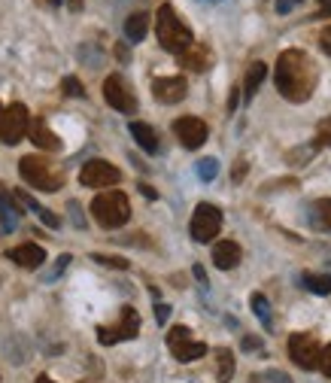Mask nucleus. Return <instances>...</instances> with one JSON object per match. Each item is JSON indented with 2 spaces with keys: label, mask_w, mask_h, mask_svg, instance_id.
<instances>
[{
  "label": "nucleus",
  "mask_w": 331,
  "mask_h": 383,
  "mask_svg": "<svg viewBox=\"0 0 331 383\" xmlns=\"http://www.w3.org/2000/svg\"><path fill=\"white\" fill-rule=\"evenodd\" d=\"M277 92L289 100V104H304L310 100L316 88V64L310 61V55L301 49H286L277 58Z\"/></svg>",
  "instance_id": "1"
},
{
  "label": "nucleus",
  "mask_w": 331,
  "mask_h": 383,
  "mask_svg": "<svg viewBox=\"0 0 331 383\" xmlns=\"http://www.w3.org/2000/svg\"><path fill=\"white\" fill-rule=\"evenodd\" d=\"M155 33H158V43L167 49V52H174V55H182L191 43H195V37H191V31L189 25L177 16V9L164 4L162 9H158V16H155Z\"/></svg>",
  "instance_id": "2"
},
{
  "label": "nucleus",
  "mask_w": 331,
  "mask_h": 383,
  "mask_svg": "<svg viewBox=\"0 0 331 383\" xmlns=\"http://www.w3.org/2000/svg\"><path fill=\"white\" fill-rule=\"evenodd\" d=\"M19 174L28 186L40 192H58L64 186V171L55 167L49 159H43V155H25L19 162Z\"/></svg>",
  "instance_id": "3"
},
{
  "label": "nucleus",
  "mask_w": 331,
  "mask_h": 383,
  "mask_svg": "<svg viewBox=\"0 0 331 383\" xmlns=\"http://www.w3.org/2000/svg\"><path fill=\"white\" fill-rule=\"evenodd\" d=\"M91 216L100 229H122L131 216V204L125 192H100V195L91 201Z\"/></svg>",
  "instance_id": "4"
},
{
  "label": "nucleus",
  "mask_w": 331,
  "mask_h": 383,
  "mask_svg": "<svg viewBox=\"0 0 331 383\" xmlns=\"http://www.w3.org/2000/svg\"><path fill=\"white\" fill-rule=\"evenodd\" d=\"M28 122H31V116H28L25 104H9L0 112V143L16 146L28 134Z\"/></svg>",
  "instance_id": "5"
},
{
  "label": "nucleus",
  "mask_w": 331,
  "mask_h": 383,
  "mask_svg": "<svg viewBox=\"0 0 331 383\" xmlns=\"http://www.w3.org/2000/svg\"><path fill=\"white\" fill-rule=\"evenodd\" d=\"M219 231H222V210L213 204H198L195 216H191V241L207 243V241H216Z\"/></svg>",
  "instance_id": "6"
},
{
  "label": "nucleus",
  "mask_w": 331,
  "mask_h": 383,
  "mask_svg": "<svg viewBox=\"0 0 331 383\" xmlns=\"http://www.w3.org/2000/svg\"><path fill=\"white\" fill-rule=\"evenodd\" d=\"M289 356L292 362L304 368V371H313L319 368V356H322V347H319V341L313 335H304V332H295L289 337Z\"/></svg>",
  "instance_id": "7"
},
{
  "label": "nucleus",
  "mask_w": 331,
  "mask_h": 383,
  "mask_svg": "<svg viewBox=\"0 0 331 383\" xmlns=\"http://www.w3.org/2000/svg\"><path fill=\"white\" fill-rule=\"evenodd\" d=\"M167 347L179 362H195V359H201L204 353H207V344L195 341L186 325H174V329L167 332Z\"/></svg>",
  "instance_id": "8"
},
{
  "label": "nucleus",
  "mask_w": 331,
  "mask_h": 383,
  "mask_svg": "<svg viewBox=\"0 0 331 383\" xmlns=\"http://www.w3.org/2000/svg\"><path fill=\"white\" fill-rule=\"evenodd\" d=\"M140 332V317H137L134 308H122L119 310V322L116 325H100L98 329V341L100 344H119V341H131Z\"/></svg>",
  "instance_id": "9"
},
{
  "label": "nucleus",
  "mask_w": 331,
  "mask_h": 383,
  "mask_svg": "<svg viewBox=\"0 0 331 383\" xmlns=\"http://www.w3.org/2000/svg\"><path fill=\"white\" fill-rule=\"evenodd\" d=\"M122 179V171L116 164H110L104 159H95V162H85L83 171H79V183L88 186V189H110Z\"/></svg>",
  "instance_id": "10"
},
{
  "label": "nucleus",
  "mask_w": 331,
  "mask_h": 383,
  "mask_svg": "<svg viewBox=\"0 0 331 383\" xmlns=\"http://www.w3.org/2000/svg\"><path fill=\"white\" fill-rule=\"evenodd\" d=\"M104 98H107V104H110L112 110L125 112V116L137 112V98H134V92L128 88V83H125L119 73L107 76V83H104Z\"/></svg>",
  "instance_id": "11"
},
{
  "label": "nucleus",
  "mask_w": 331,
  "mask_h": 383,
  "mask_svg": "<svg viewBox=\"0 0 331 383\" xmlns=\"http://www.w3.org/2000/svg\"><path fill=\"white\" fill-rule=\"evenodd\" d=\"M174 134L179 137V143L186 146V149H198V146L207 143V125H204V119L198 116H182L174 122Z\"/></svg>",
  "instance_id": "12"
},
{
  "label": "nucleus",
  "mask_w": 331,
  "mask_h": 383,
  "mask_svg": "<svg viewBox=\"0 0 331 383\" xmlns=\"http://www.w3.org/2000/svg\"><path fill=\"white\" fill-rule=\"evenodd\" d=\"M189 85L182 76H162V80L152 83V95L162 100V104H179L182 98H186Z\"/></svg>",
  "instance_id": "13"
},
{
  "label": "nucleus",
  "mask_w": 331,
  "mask_h": 383,
  "mask_svg": "<svg viewBox=\"0 0 331 383\" xmlns=\"http://www.w3.org/2000/svg\"><path fill=\"white\" fill-rule=\"evenodd\" d=\"M9 262H16L19 268H28V271H37V268L46 262V250L37 243H21V246H13L6 253Z\"/></svg>",
  "instance_id": "14"
},
{
  "label": "nucleus",
  "mask_w": 331,
  "mask_h": 383,
  "mask_svg": "<svg viewBox=\"0 0 331 383\" xmlns=\"http://www.w3.org/2000/svg\"><path fill=\"white\" fill-rule=\"evenodd\" d=\"M241 258H243V250H241V243H237V241H219L213 246V265L222 268V271L237 268V265H241Z\"/></svg>",
  "instance_id": "15"
},
{
  "label": "nucleus",
  "mask_w": 331,
  "mask_h": 383,
  "mask_svg": "<svg viewBox=\"0 0 331 383\" xmlns=\"http://www.w3.org/2000/svg\"><path fill=\"white\" fill-rule=\"evenodd\" d=\"M210 64H213V55H210L207 46H201V43H191V46L179 55V67H186V70H195V73H204Z\"/></svg>",
  "instance_id": "16"
},
{
  "label": "nucleus",
  "mask_w": 331,
  "mask_h": 383,
  "mask_svg": "<svg viewBox=\"0 0 331 383\" xmlns=\"http://www.w3.org/2000/svg\"><path fill=\"white\" fill-rule=\"evenodd\" d=\"M28 134H31V140L37 143L40 149H49V152H58V149H61L58 134H52L49 125H46L43 119H31V122H28Z\"/></svg>",
  "instance_id": "17"
},
{
  "label": "nucleus",
  "mask_w": 331,
  "mask_h": 383,
  "mask_svg": "<svg viewBox=\"0 0 331 383\" xmlns=\"http://www.w3.org/2000/svg\"><path fill=\"white\" fill-rule=\"evenodd\" d=\"M310 225L319 231H331V198H319L310 204Z\"/></svg>",
  "instance_id": "18"
},
{
  "label": "nucleus",
  "mask_w": 331,
  "mask_h": 383,
  "mask_svg": "<svg viewBox=\"0 0 331 383\" xmlns=\"http://www.w3.org/2000/svg\"><path fill=\"white\" fill-rule=\"evenodd\" d=\"M131 137L140 143V149L146 152H158V134L146 125V122H131Z\"/></svg>",
  "instance_id": "19"
},
{
  "label": "nucleus",
  "mask_w": 331,
  "mask_h": 383,
  "mask_svg": "<svg viewBox=\"0 0 331 383\" xmlns=\"http://www.w3.org/2000/svg\"><path fill=\"white\" fill-rule=\"evenodd\" d=\"M146 31H149V16L146 13H134V16H128V21H125V37H128L131 43H140L146 37Z\"/></svg>",
  "instance_id": "20"
},
{
  "label": "nucleus",
  "mask_w": 331,
  "mask_h": 383,
  "mask_svg": "<svg viewBox=\"0 0 331 383\" xmlns=\"http://www.w3.org/2000/svg\"><path fill=\"white\" fill-rule=\"evenodd\" d=\"M16 195H19V201H21V204H25L28 210H33V213H37V216H40V222H43V225H49V229H58V225H61V219L55 216L52 210H46L43 204H37V201H33V198L28 195V192H16Z\"/></svg>",
  "instance_id": "21"
},
{
  "label": "nucleus",
  "mask_w": 331,
  "mask_h": 383,
  "mask_svg": "<svg viewBox=\"0 0 331 383\" xmlns=\"http://www.w3.org/2000/svg\"><path fill=\"white\" fill-rule=\"evenodd\" d=\"M265 73H268V67L261 64V61H256V64L246 70V83H243V98H246V100H253V98H256L258 85L265 83Z\"/></svg>",
  "instance_id": "22"
},
{
  "label": "nucleus",
  "mask_w": 331,
  "mask_h": 383,
  "mask_svg": "<svg viewBox=\"0 0 331 383\" xmlns=\"http://www.w3.org/2000/svg\"><path fill=\"white\" fill-rule=\"evenodd\" d=\"M16 225H19V207L4 195V192H0V229L9 234Z\"/></svg>",
  "instance_id": "23"
},
{
  "label": "nucleus",
  "mask_w": 331,
  "mask_h": 383,
  "mask_svg": "<svg viewBox=\"0 0 331 383\" xmlns=\"http://www.w3.org/2000/svg\"><path fill=\"white\" fill-rule=\"evenodd\" d=\"M301 283H304V289H310L313 295H328L331 292V274H304Z\"/></svg>",
  "instance_id": "24"
},
{
  "label": "nucleus",
  "mask_w": 331,
  "mask_h": 383,
  "mask_svg": "<svg viewBox=\"0 0 331 383\" xmlns=\"http://www.w3.org/2000/svg\"><path fill=\"white\" fill-rule=\"evenodd\" d=\"M249 304H253V310H256V317L261 320V325L265 329H273V317H270V301L261 295V292H256L253 298H249Z\"/></svg>",
  "instance_id": "25"
},
{
  "label": "nucleus",
  "mask_w": 331,
  "mask_h": 383,
  "mask_svg": "<svg viewBox=\"0 0 331 383\" xmlns=\"http://www.w3.org/2000/svg\"><path fill=\"white\" fill-rule=\"evenodd\" d=\"M216 359H219V383H228L234 377V356H231V350H219V353H216Z\"/></svg>",
  "instance_id": "26"
},
{
  "label": "nucleus",
  "mask_w": 331,
  "mask_h": 383,
  "mask_svg": "<svg viewBox=\"0 0 331 383\" xmlns=\"http://www.w3.org/2000/svg\"><path fill=\"white\" fill-rule=\"evenodd\" d=\"M249 383H292V377L286 374V371L270 368V371H258V374H253Z\"/></svg>",
  "instance_id": "27"
},
{
  "label": "nucleus",
  "mask_w": 331,
  "mask_h": 383,
  "mask_svg": "<svg viewBox=\"0 0 331 383\" xmlns=\"http://www.w3.org/2000/svg\"><path fill=\"white\" fill-rule=\"evenodd\" d=\"M216 174H219V162L216 159H201L198 162V177L204 179V183H213Z\"/></svg>",
  "instance_id": "28"
},
{
  "label": "nucleus",
  "mask_w": 331,
  "mask_h": 383,
  "mask_svg": "<svg viewBox=\"0 0 331 383\" xmlns=\"http://www.w3.org/2000/svg\"><path fill=\"white\" fill-rule=\"evenodd\" d=\"M98 265H107V268H116V271H125L128 268V258H122V256H104V253H95L91 256Z\"/></svg>",
  "instance_id": "29"
},
{
  "label": "nucleus",
  "mask_w": 331,
  "mask_h": 383,
  "mask_svg": "<svg viewBox=\"0 0 331 383\" xmlns=\"http://www.w3.org/2000/svg\"><path fill=\"white\" fill-rule=\"evenodd\" d=\"M61 92H64L67 98H85V88H83V83H79L76 76H64Z\"/></svg>",
  "instance_id": "30"
},
{
  "label": "nucleus",
  "mask_w": 331,
  "mask_h": 383,
  "mask_svg": "<svg viewBox=\"0 0 331 383\" xmlns=\"http://www.w3.org/2000/svg\"><path fill=\"white\" fill-rule=\"evenodd\" d=\"M316 146H331V116L316 125Z\"/></svg>",
  "instance_id": "31"
},
{
  "label": "nucleus",
  "mask_w": 331,
  "mask_h": 383,
  "mask_svg": "<svg viewBox=\"0 0 331 383\" xmlns=\"http://www.w3.org/2000/svg\"><path fill=\"white\" fill-rule=\"evenodd\" d=\"M319 371H322L325 377H331V344L322 350V356H319Z\"/></svg>",
  "instance_id": "32"
},
{
  "label": "nucleus",
  "mask_w": 331,
  "mask_h": 383,
  "mask_svg": "<svg viewBox=\"0 0 331 383\" xmlns=\"http://www.w3.org/2000/svg\"><path fill=\"white\" fill-rule=\"evenodd\" d=\"M319 46H322V52H328V55H331V25L319 31Z\"/></svg>",
  "instance_id": "33"
},
{
  "label": "nucleus",
  "mask_w": 331,
  "mask_h": 383,
  "mask_svg": "<svg viewBox=\"0 0 331 383\" xmlns=\"http://www.w3.org/2000/svg\"><path fill=\"white\" fill-rule=\"evenodd\" d=\"M167 317H170V308H167V304H162V301H155V320L158 322H167Z\"/></svg>",
  "instance_id": "34"
},
{
  "label": "nucleus",
  "mask_w": 331,
  "mask_h": 383,
  "mask_svg": "<svg viewBox=\"0 0 331 383\" xmlns=\"http://www.w3.org/2000/svg\"><path fill=\"white\" fill-rule=\"evenodd\" d=\"M67 207H70V213H73V225H76V229H85V219L79 216V204H76V201H70Z\"/></svg>",
  "instance_id": "35"
},
{
  "label": "nucleus",
  "mask_w": 331,
  "mask_h": 383,
  "mask_svg": "<svg viewBox=\"0 0 331 383\" xmlns=\"http://www.w3.org/2000/svg\"><path fill=\"white\" fill-rule=\"evenodd\" d=\"M67 265H70V256H61V258H58V262H55V271L49 274V280H55V277H58V274L64 271V268H67Z\"/></svg>",
  "instance_id": "36"
},
{
  "label": "nucleus",
  "mask_w": 331,
  "mask_h": 383,
  "mask_svg": "<svg viewBox=\"0 0 331 383\" xmlns=\"http://www.w3.org/2000/svg\"><path fill=\"white\" fill-rule=\"evenodd\" d=\"M237 104H241V92H237V88H231V98H228V110H237Z\"/></svg>",
  "instance_id": "37"
},
{
  "label": "nucleus",
  "mask_w": 331,
  "mask_h": 383,
  "mask_svg": "<svg viewBox=\"0 0 331 383\" xmlns=\"http://www.w3.org/2000/svg\"><path fill=\"white\" fill-rule=\"evenodd\" d=\"M243 174H246V162L241 159V162H237V167H234V179H237V183L243 179Z\"/></svg>",
  "instance_id": "38"
},
{
  "label": "nucleus",
  "mask_w": 331,
  "mask_h": 383,
  "mask_svg": "<svg viewBox=\"0 0 331 383\" xmlns=\"http://www.w3.org/2000/svg\"><path fill=\"white\" fill-rule=\"evenodd\" d=\"M140 192H143V195H146V198H158V192H155L152 186H146V183L140 186Z\"/></svg>",
  "instance_id": "39"
},
{
  "label": "nucleus",
  "mask_w": 331,
  "mask_h": 383,
  "mask_svg": "<svg viewBox=\"0 0 331 383\" xmlns=\"http://www.w3.org/2000/svg\"><path fill=\"white\" fill-rule=\"evenodd\" d=\"M243 347H246V350H258L261 344H258V341H253V337H246V341H243Z\"/></svg>",
  "instance_id": "40"
},
{
  "label": "nucleus",
  "mask_w": 331,
  "mask_h": 383,
  "mask_svg": "<svg viewBox=\"0 0 331 383\" xmlns=\"http://www.w3.org/2000/svg\"><path fill=\"white\" fill-rule=\"evenodd\" d=\"M319 13H331V0H319Z\"/></svg>",
  "instance_id": "41"
},
{
  "label": "nucleus",
  "mask_w": 331,
  "mask_h": 383,
  "mask_svg": "<svg viewBox=\"0 0 331 383\" xmlns=\"http://www.w3.org/2000/svg\"><path fill=\"white\" fill-rule=\"evenodd\" d=\"M195 277L201 280V283H207V274H204V268H201V265H195Z\"/></svg>",
  "instance_id": "42"
},
{
  "label": "nucleus",
  "mask_w": 331,
  "mask_h": 383,
  "mask_svg": "<svg viewBox=\"0 0 331 383\" xmlns=\"http://www.w3.org/2000/svg\"><path fill=\"white\" fill-rule=\"evenodd\" d=\"M292 4H301V0H283V4H280V13H286V9H289Z\"/></svg>",
  "instance_id": "43"
},
{
  "label": "nucleus",
  "mask_w": 331,
  "mask_h": 383,
  "mask_svg": "<svg viewBox=\"0 0 331 383\" xmlns=\"http://www.w3.org/2000/svg\"><path fill=\"white\" fill-rule=\"evenodd\" d=\"M116 55H119L122 61H128V49H125V46H119V49H116Z\"/></svg>",
  "instance_id": "44"
},
{
  "label": "nucleus",
  "mask_w": 331,
  "mask_h": 383,
  "mask_svg": "<svg viewBox=\"0 0 331 383\" xmlns=\"http://www.w3.org/2000/svg\"><path fill=\"white\" fill-rule=\"evenodd\" d=\"M67 6H70V9H83V0H67Z\"/></svg>",
  "instance_id": "45"
},
{
  "label": "nucleus",
  "mask_w": 331,
  "mask_h": 383,
  "mask_svg": "<svg viewBox=\"0 0 331 383\" xmlns=\"http://www.w3.org/2000/svg\"><path fill=\"white\" fill-rule=\"evenodd\" d=\"M33 383H55V380H52L49 374H40V377H37V380H33Z\"/></svg>",
  "instance_id": "46"
},
{
  "label": "nucleus",
  "mask_w": 331,
  "mask_h": 383,
  "mask_svg": "<svg viewBox=\"0 0 331 383\" xmlns=\"http://www.w3.org/2000/svg\"><path fill=\"white\" fill-rule=\"evenodd\" d=\"M0 112H4V110H0Z\"/></svg>",
  "instance_id": "47"
}]
</instances>
